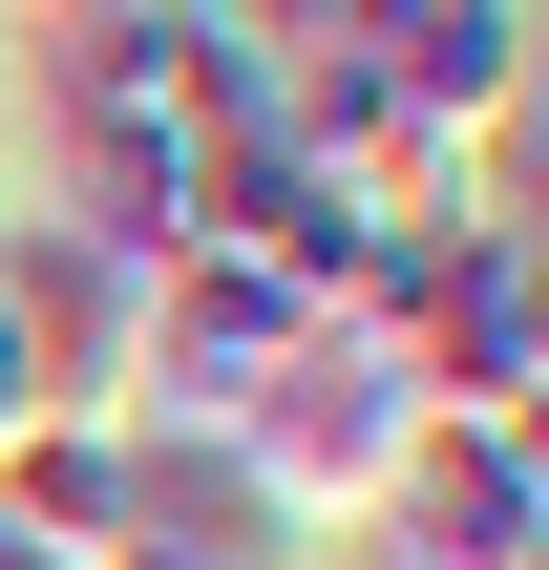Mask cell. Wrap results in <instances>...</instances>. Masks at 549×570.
Returning <instances> with one entry per match:
<instances>
[{"label": "cell", "instance_id": "obj_1", "mask_svg": "<svg viewBox=\"0 0 549 570\" xmlns=\"http://www.w3.org/2000/svg\"><path fill=\"white\" fill-rule=\"evenodd\" d=\"M42 106H63V212H106L127 254H190L212 148H254V63L212 42V0H63L42 21Z\"/></svg>", "mask_w": 549, "mask_h": 570}, {"label": "cell", "instance_id": "obj_2", "mask_svg": "<svg viewBox=\"0 0 549 570\" xmlns=\"http://www.w3.org/2000/svg\"><path fill=\"white\" fill-rule=\"evenodd\" d=\"M212 423H233V444H254V487H275V508L339 550V529L381 508V465L423 444V381H402L381 338H339V317H317V338H296V360H254Z\"/></svg>", "mask_w": 549, "mask_h": 570}, {"label": "cell", "instance_id": "obj_3", "mask_svg": "<svg viewBox=\"0 0 549 570\" xmlns=\"http://www.w3.org/2000/svg\"><path fill=\"white\" fill-rule=\"evenodd\" d=\"M148 275H169V254H127V233L63 212V190L0 233V317H21V360H42V423H127V402H148Z\"/></svg>", "mask_w": 549, "mask_h": 570}, {"label": "cell", "instance_id": "obj_4", "mask_svg": "<svg viewBox=\"0 0 549 570\" xmlns=\"http://www.w3.org/2000/svg\"><path fill=\"white\" fill-rule=\"evenodd\" d=\"M381 360L423 381V423H529L549 402V296H529V212H465L423 254V296L381 317Z\"/></svg>", "mask_w": 549, "mask_h": 570}, {"label": "cell", "instance_id": "obj_5", "mask_svg": "<svg viewBox=\"0 0 549 570\" xmlns=\"http://www.w3.org/2000/svg\"><path fill=\"white\" fill-rule=\"evenodd\" d=\"M360 529H381V570H549V465L529 423H423Z\"/></svg>", "mask_w": 549, "mask_h": 570}, {"label": "cell", "instance_id": "obj_6", "mask_svg": "<svg viewBox=\"0 0 549 570\" xmlns=\"http://www.w3.org/2000/svg\"><path fill=\"white\" fill-rule=\"evenodd\" d=\"M360 63H381L423 127H465V148H508V127H529V0H402Z\"/></svg>", "mask_w": 549, "mask_h": 570}, {"label": "cell", "instance_id": "obj_7", "mask_svg": "<svg viewBox=\"0 0 549 570\" xmlns=\"http://www.w3.org/2000/svg\"><path fill=\"white\" fill-rule=\"evenodd\" d=\"M0 529L21 550H127V423H21L0 444Z\"/></svg>", "mask_w": 549, "mask_h": 570}, {"label": "cell", "instance_id": "obj_8", "mask_svg": "<svg viewBox=\"0 0 549 570\" xmlns=\"http://www.w3.org/2000/svg\"><path fill=\"white\" fill-rule=\"evenodd\" d=\"M381 21H402V0H212V42H233L254 85H296V63H360Z\"/></svg>", "mask_w": 549, "mask_h": 570}, {"label": "cell", "instance_id": "obj_9", "mask_svg": "<svg viewBox=\"0 0 549 570\" xmlns=\"http://www.w3.org/2000/svg\"><path fill=\"white\" fill-rule=\"evenodd\" d=\"M42 21H63V0H0V42H42Z\"/></svg>", "mask_w": 549, "mask_h": 570}, {"label": "cell", "instance_id": "obj_10", "mask_svg": "<svg viewBox=\"0 0 549 570\" xmlns=\"http://www.w3.org/2000/svg\"><path fill=\"white\" fill-rule=\"evenodd\" d=\"M106 570H190V550H106Z\"/></svg>", "mask_w": 549, "mask_h": 570}, {"label": "cell", "instance_id": "obj_11", "mask_svg": "<svg viewBox=\"0 0 549 570\" xmlns=\"http://www.w3.org/2000/svg\"><path fill=\"white\" fill-rule=\"evenodd\" d=\"M317 570H381V550H317Z\"/></svg>", "mask_w": 549, "mask_h": 570}, {"label": "cell", "instance_id": "obj_12", "mask_svg": "<svg viewBox=\"0 0 549 570\" xmlns=\"http://www.w3.org/2000/svg\"><path fill=\"white\" fill-rule=\"evenodd\" d=\"M0 233H21V190H0Z\"/></svg>", "mask_w": 549, "mask_h": 570}]
</instances>
